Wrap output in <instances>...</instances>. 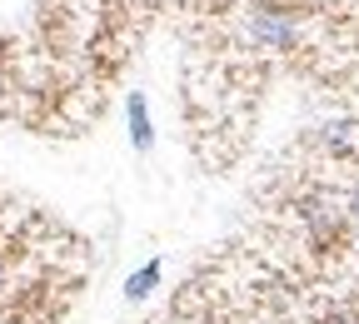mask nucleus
Segmentation results:
<instances>
[{"instance_id":"nucleus-1","label":"nucleus","mask_w":359,"mask_h":324,"mask_svg":"<svg viewBox=\"0 0 359 324\" xmlns=\"http://www.w3.org/2000/svg\"><path fill=\"white\" fill-rule=\"evenodd\" d=\"M130 135H135V150H150V115H145V95H130Z\"/></svg>"},{"instance_id":"nucleus-2","label":"nucleus","mask_w":359,"mask_h":324,"mask_svg":"<svg viewBox=\"0 0 359 324\" xmlns=\"http://www.w3.org/2000/svg\"><path fill=\"white\" fill-rule=\"evenodd\" d=\"M155 285H160V259H150L140 274H130V280H125V295H130V299H145Z\"/></svg>"},{"instance_id":"nucleus-3","label":"nucleus","mask_w":359,"mask_h":324,"mask_svg":"<svg viewBox=\"0 0 359 324\" xmlns=\"http://www.w3.org/2000/svg\"><path fill=\"white\" fill-rule=\"evenodd\" d=\"M349 215H354V224H359V190L349 195Z\"/></svg>"},{"instance_id":"nucleus-4","label":"nucleus","mask_w":359,"mask_h":324,"mask_svg":"<svg viewBox=\"0 0 359 324\" xmlns=\"http://www.w3.org/2000/svg\"><path fill=\"white\" fill-rule=\"evenodd\" d=\"M0 285H6V264H0Z\"/></svg>"}]
</instances>
